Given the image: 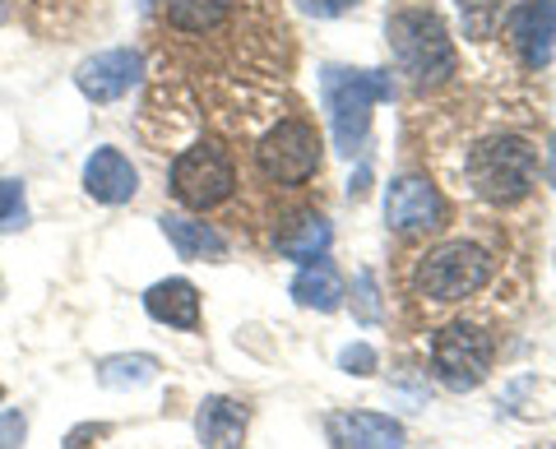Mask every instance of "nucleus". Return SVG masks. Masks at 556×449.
I'll return each mask as SVG.
<instances>
[{
	"mask_svg": "<svg viewBox=\"0 0 556 449\" xmlns=\"http://www.w3.org/2000/svg\"><path fill=\"white\" fill-rule=\"evenodd\" d=\"M538 185V149L515 130L482 134L478 144H468L464 153V195H473L482 204H519L529 200V190Z\"/></svg>",
	"mask_w": 556,
	"mask_h": 449,
	"instance_id": "nucleus-1",
	"label": "nucleus"
},
{
	"mask_svg": "<svg viewBox=\"0 0 556 449\" xmlns=\"http://www.w3.org/2000/svg\"><path fill=\"white\" fill-rule=\"evenodd\" d=\"M496 251L482 246V241H445V246L427 251L422 260L413 265V297L431 306V310H450L496 279Z\"/></svg>",
	"mask_w": 556,
	"mask_h": 449,
	"instance_id": "nucleus-2",
	"label": "nucleus"
},
{
	"mask_svg": "<svg viewBox=\"0 0 556 449\" xmlns=\"http://www.w3.org/2000/svg\"><path fill=\"white\" fill-rule=\"evenodd\" d=\"M320 93L329 112V130H334V149L353 158L367 144L371 130V107L394 98V79L386 70H348V65H325L320 70Z\"/></svg>",
	"mask_w": 556,
	"mask_h": 449,
	"instance_id": "nucleus-3",
	"label": "nucleus"
},
{
	"mask_svg": "<svg viewBox=\"0 0 556 449\" xmlns=\"http://www.w3.org/2000/svg\"><path fill=\"white\" fill-rule=\"evenodd\" d=\"M390 51L417 89H437L455 75V42L431 10H399L390 20Z\"/></svg>",
	"mask_w": 556,
	"mask_h": 449,
	"instance_id": "nucleus-4",
	"label": "nucleus"
},
{
	"mask_svg": "<svg viewBox=\"0 0 556 449\" xmlns=\"http://www.w3.org/2000/svg\"><path fill=\"white\" fill-rule=\"evenodd\" d=\"M167 190H172V200L186 204V209H195V214H208V209H218V204H228L237 195L232 153L218 140H200V144L181 149L177 158H172Z\"/></svg>",
	"mask_w": 556,
	"mask_h": 449,
	"instance_id": "nucleus-5",
	"label": "nucleus"
},
{
	"mask_svg": "<svg viewBox=\"0 0 556 449\" xmlns=\"http://www.w3.org/2000/svg\"><path fill=\"white\" fill-rule=\"evenodd\" d=\"M255 167H260V177H265L269 185H278V190L306 185L320 171V134H316V126H306V120H298V116L269 126L265 140L255 144Z\"/></svg>",
	"mask_w": 556,
	"mask_h": 449,
	"instance_id": "nucleus-6",
	"label": "nucleus"
},
{
	"mask_svg": "<svg viewBox=\"0 0 556 449\" xmlns=\"http://www.w3.org/2000/svg\"><path fill=\"white\" fill-rule=\"evenodd\" d=\"M496 361V338L482 330V324H468V320H455L445 330L431 334V371L445 389H478L486 371Z\"/></svg>",
	"mask_w": 556,
	"mask_h": 449,
	"instance_id": "nucleus-7",
	"label": "nucleus"
},
{
	"mask_svg": "<svg viewBox=\"0 0 556 449\" xmlns=\"http://www.w3.org/2000/svg\"><path fill=\"white\" fill-rule=\"evenodd\" d=\"M386 222L399 236H427L445 228V200L427 177H399L386 195Z\"/></svg>",
	"mask_w": 556,
	"mask_h": 449,
	"instance_id": "nucleus-8",
	"label": "nucleus"
},
{
	"mask_svg": "<svg viewBox=\"0 0 556 449\" xmlns=\"http://www.w3.org/2000/svg\"><path fill=\"white\" fill-rule=\"evenodd\" d=\"M139 75H144V56H139L135 47H112V51H98V56L84 61L75 70V84L89 102H116L135 89Z\"/></svg>",
	"mask_w": 556,
	"mask_h": 449,
	"instance_id": "nucleus-9",
	"label": "nucleus"
},
{
	"mask_svg": "<svg viewBox=\"0 0 556 449\" xmlns=\"http://www.w3.org/2000/svg\"><path fill=\"white\" fill-rule=\"evenodd\" d=\"M506 38L529 70H543L552 61V42H556V5L552 0H525V5H515L506 20Z\"/></svg>",
	"mask_w": 556,
	"mask_h": 449,
	"instance_id": "nucleus-10",
	"label": "nucleus"
},
{
	"mask_svg": "<svg viewBox=\"0 0 556 449\" xmlns=\"http://www.w3.org/2000/svg\"><path fill=\"white\" fill-rule=\"evenodd\" d=\"M334 449H404V426L386 412H334L329 418Z\"/></svg>",
	"mask_w": 556,
	"mask_h": 449,
	"instance_id": "nucleus-11",
	"label": "nucleus"
},
{
	"mask_svg": "<svg viewBox=\"0 0 556 449\" xmlns=\"http://www.w3.org/2000/svg\"><path fill=\"white\" fill-rule=\"evenodd\" d=\"M84 190L98 204H130L139 190V171L121 149H93V158L84 163Z\"/></svg>",
	"mask_w": 556,
	"mask_h": 449,
	"instance_id": "nucleus-12",
	"label": "nucleus"
},
{
	"mask_svg": "<svg viewBox=\"0 0 556 449\" xmlns=\"http://www.w3.org/2000/svg\"><path fill=\"white\" fill-rule=\"evenodd\" d=\"M163 236L172 241V251L181 255V260H195V265H218L228 260V236L218 228H208V222H195V218H181V214H163L159 218Z\"/></svg>",
	"mask_w": 556,
	"mask_h": 449,
	"instance_id": "nucleus-13",
	"label": "nucleus"
},
{
	"mask_svg": "<svg viewBox=\"0 0 556 449\" xmlns=\"http://www.w3.org/2000/svg\"><path fill=\"white\" fill-rule=\"evenodd\" d=\"M144 310L159 324H167V330H186V334L200 330V292H195V283H186V279L153 283L144 292Z\"/></svg>",
	"mask_w": 556,
	"mask_h": 449,
	"instance_id": "nucleus-14",
	"label": "nucleus"
},
{
	"mask_svg": "<svg viewBox=\"0 0 556 449\" xmlns=\"http://www.w3.org/2000/svg\"><path fill=\"white\" fill-rule=\"evenodd\" d=\"M247 426H251V408L237 403V399H204L200 403V418H195V431H200V445L204 449H241L247 440Z\"/></svg>",
	"mask_w": 556,
	"mask_h": 449,
	"instance_id": "nucleus-15",
	"label": "nucleus"
},
{
	"mask_svg": "<svg viewBox=\"0 0 556 449\" xmlns=\"http://www.w3.org/2000/svg\"><path fill=\"white\" fill-rule=\"evenodd\" d=\"M292 297H298V306H306V310H320V316H329V310H339L343 306V279H339V269L325 260H311L298 279H292Z\"/></svg>",
	"mask_w": 556,
	"mask_h": 449,
	"instance_id": "nucleus-16",
	"label": "nucleus"
},
{
	"mask_svg": "<svg viewBox=\"0 0 556 449\" xmlns=\"http://www.w3.org/2000/svg\"><path fill=\"white\" fill-rule=\"evenodd\" d=\"M329 241H334L329 222H325L320 214H302L288 232H278V236H274V246H278V255H283V260L311 265V260H320V255L329 251Z\"/></svg>",
	"mask_w": 556,
	"mask_h": 449,
	"instance_id": "nucleus-17",
	"label": "nucleus"
},
{
	"mask_svg": "<svg viewBox=\"0 0 556 449\" xmlns=\"http://www.w3.org/2000/svg\"><path fill=\"white\" fill-rule=\"evenodd\" d=\"M237 0H163L167 24L181 33H214L232 14Z\"/></svg>",
	"mask_w": 556,
	"mask_h": 449,
	"instance_id": "nucleus-18",
	"label": "nucleus"
},
{
	"mask_svg": "<svg viewBox=\"0 0 556 449\" xmlns=\"http://www.w3.org/2000/svg\"><path fill=\"white\" fill-rule=\"evenodd\" d=\"M153 375H159V361L144 357V352H135V357H108L98 367V380L108 389H139V385H149Z\"/></svg>",
	"mask_w": 556,
	"mask_h": 449,
	"instance_id": "nucleus-19",
	"label": "nucleus"
},
{
	"mask_svg": "<svg viewBox=\"0 0 556 449\" xmlns=\"http://www.w3.org/2000/svg\"><path fill=\"white\" fill-rule=\"evenodd\" d=\"M353 316L362 324H380V320H386V302H380V283H376L371 269H362L353 279Z\"/></svg>",
	"mask_w": 556,
	"mask_h": 449,
	"instance_id": "nucleus-20",
	"label": "nucleus"
},
{
	"mask_svg": "<svg viewBox=\"0 0 556 449\" xmlns=\"http://www.w3.org/2000/svg\"><path fill=\"white\" fill-rule=\"evenodd\" d=\"M24 218H28V209H24V185L0 177V232L24 228Z\"/></svg>",
	"mask_w": 556,
	"mask_h": 449,
	"instance_id": "nucleus-21",
	"label": "nucleus"
},
{
	"mask_svg": "<svg viewBox=\"0 0 556 449\" xmlns=\"http://www.w3.org/2000/svg\"><path fill=\"white\" fill-rule=\"evenodd\" d=\"M339 371H348V375H376L380 357H376V348H367V343H348V348L339 352Z\"/></svg>",
	"mask_w": 556,
	"mask_h": 449,
	"instance_id": "nucleus-22",
	"label": "nucleus"
},
{
	"mask_svg": "<svg viewBox=\"0 0 556 449\" xmlns=\"http://www.w3.org/2000/svg\"><path fill=\"white\" fill-rule=\"evenodd\" d=\"M28 418L24 412H0V449H24Z\"/></svg>",
	"mask_w": 556,
	"mask_h": 449,
	"instance_id": "nucleus-23",
	"label": "nucleus"
},
{
	"mask_svg": "<svg viewBox=\"0 0 556 449\" xmlns=\"http://www.w3.org/2000/svg\"><path fill=\"white\" fill-rule=\"evenodd\" d=\"M357 0H298V10L311 14V20H339V14H348Z\"/></svg>",
	"mask_w": 556,
	"mask_h": 449,
	"instance_id": "nucleus-24",
	"label": "nucleus"
},
{
	"mask_svg": "<svg viewBox=\"0 0 556 449\" xmlns=\"http://www.w3.org/2000/svg\"><path fill=\"white\" fill-rule=\"evenodd\" d=\"M98 436H102V426L98 422H84V426H75L65 436V449H89V440H98Z\"/></svg>",
	"mask_w": 556,
	"mask_h": 449,
	"instance_id": "nucleus-25",
	"label": "nucleus"
},
{
	"mask_svg": "<svg viewBox=\"0 0 556 449\" xmlns=\"http://www.w3.org/2000/svg\"><path fill=\"white\" fill-rule=\"evenodd\" d=\"M547 171H552V185H556V140H552V153H547Z\"/></svg>",
	"mask_w": 556,
	"mask_h": 449,
	"instance_id": "nucleus-26",
	"label": "nucleus"
},
{
	"mask_svg": "<svg viewBox=\"0 0 556 449\" xmlns=\"http://www.w3.org/2000/svg\"><path fill=\"white\" fill-rule=\"evenodd\" d=\"M0 399H5V389H0Z\"/></svg>",
	"mask_w": 556,
	"mask_h": 449,
	"instance_id": "nucleus-27",
	"label": "nucleus"
}]
</instances>
